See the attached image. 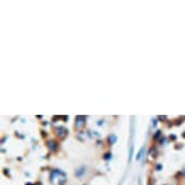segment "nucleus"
<instances>
[{
  "instance_id": "obj_2",
  "label": "nucleus",
  "mask_w": 185,
  "mask_h": 185,
  "mask_svg": "<svg viewBox=\"0 0 185 185\" xmlns=\"http://www.w3.org/2000/svg\"><path fill=\"white\" fill-rule=\"evenodd\" d=\"M82 121H85V116H76V127H81L84 125Z\"/></svg>"
},
{
  "instance_id": "obj_4",
  "label": "nucleus",
  "mask_w": 185,
  "mask_h": 185,
  "mask_svg": "<svg viewBox=\"0 0 185 185\" xmlns=\"http://www.w3.org/2000/svg\"><path fill=\"white\" fill-rule=\"evenodd\" d=\"M57 131H58V132H61V133H60L61 137H63V136H64V133H67V131L63 128V127H58V128H57Z\"/></svg>"
},
{
  "instance_id": "obj_3",
  "label": "nucleus",
  "mask_w": 185,
  "mask_h": 185,
  "mask_svg": "<svg viewBox=\"0 0 185 185\" xmlns=\"http://www.w3.org/2000/svg\"><path fill=\"white\" fill-rule=\"evenodd\" d=\"M84 171H85V167H80L79 169H77L76 172V177H81V175L84 174Z\"/></svg>"
},
{
  "instance_id": "obj_5",
  "label": "nucleus",
  "mask_w": 185,
  "mask_h": 185,
  "mask_svg": "<svg viewBox=\"0 0 185 185\" xmlns=\"http://www.w3.org/2000/svg\"><path fill=\"white\" fill-rule=\"evenodd\" d=\"M116 140V137L115 136H110V138H109V142H110V144H114Z\"/></svg>"
},
{
  "instance_id": "obj_6",
  "label": "nucleus",
  "mask_w": 185,
  "mask_h": 185,
  "mask_svg": "<svg viewBox=\"0 0 185 185\" xmlns=\"http://www.w3.org/2000/svg\"><path fill=\"white\" fill-rule=\"evenodd\" d=\"M143 153H144V148H142V149H140V151H139V154H138V156H137V160H140V157H142Z\"/></svg>"
},
{
  "instance_id": "obj_7",
  "label": "nucleus",
  "mask_w": 185,
  "mask_h": 185,
  "mask_svg": "<svg viewBox=\"0 0 185 185\" xmlns=\"http://www.w3.org/2000/svg\"><path fill=\"white\" fill-rule=\"evenodd\" d=\"M160 134H161V132H156V134H155V139H157V138L160 137Z\"/></svg>"
},
{
  "instance_id": "obj_1",
  "label": "nucleus",
  "mask_w": 185,
  "mask_h": 185,
  "mask_svg": "<svg viewBox=\"0 0 185 185\" xmlns=\"http://www.w3.org/2000/svg\"><path fill=\"white\" fill-rule=\"evenodd\" d=\"M47 147L50 148V150L52 151V153H55V151L57 150V144L53 142V140H50L49 143H47Z\"/></svg>"
}]
</instances>
